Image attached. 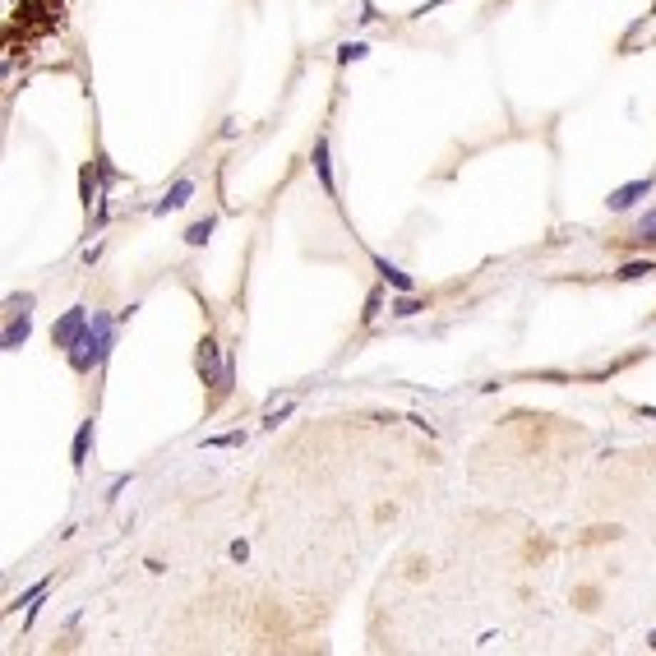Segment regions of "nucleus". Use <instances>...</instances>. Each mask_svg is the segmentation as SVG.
Segmentation results:
<instances>
[{
	"label": "nucleus",
	"mask_w": 656,
	"mask_h": 656,
	"mask_svg": "<svg viewBox=\"0 0 656 656\" xmlns=\"http://www.w3.org/2000/svg\"><path fill=\"white\" fill-rule=\"evenodd\" d=\"M111 333H116V324L106 315H93V324H88V333L79 338V347L70 351V365L79 370V375H88L93 365H102L106 360V347H111Z\"/></svg>",
	"instance_id": "1"
},
{
	"label": "nucleus",
	"mask_w": 656,
	"mask_h": 656,
	"mask_svg": "<svg viewBox=\"0 0 656 656\" xmlns=\"http://www.w3.org/2000/svg\"><path fill=\"white\" fill-rule=\"evenodd\" d=\"M88 333V310L84 306H74V310H65L61 319H56V328H51V342L61 351H74L79 347V338Z\"/></svg>",
	"instance_id": "2"
},
{
	"label": "nucleus",
	"mask_w": 656,
	"mask_h": 656,
	"mask_svg": "<svg viewBox=\"0 0 656 656\" xmlns=\"http://www.w3.org/2000/svg\"><path fill=\"white\" fill-rule=\"evenodd\" d=\"M199 375H203V384H213L218 393L227 388V379H231V370L218 360V342H213V338L199 342Z\"/></svg>",
	"instance_id": "3"
},
{
	"label": "nucleus",
	"mask_w": 656,
	"mask_h": 656,
	"mask_svg": "<svg viewBox=\"0 0 656 656\" xmlns=\"http://www.w3.org/2000/svg\"><path fill=\"white\" fill-rule=\"evenodd\" d=\"M647 194H652V176H642V181H629V185H620V190H610V199H605V203H610L615 213H629L633 203L647 199Z\"/></svg>",
	"instance_id": "4"
},
{
	"label": "nucleus",
	"mask_w": 656,
	"mask_h": 656,
	"mask_svg": "<svg viewBox=\"0 0 656 656\" xmlns=\"http://www.w3.org/2000/svg\"><path fill=\"white\" fill-rule=\"evenodd\" d=\"M190 194H194V181H176L171 194H166V199H162L153 213H176V208H185V203H190Z\"/></svg>",
	"instance_id": "5"
},
{
	"label": "nucleus",
	"mask_w": 656,
	"mask_h": 656,
	"mask_svg": "<svg viewBox=\"0 0 656 656\" xmlns=\"http://www.w3.org/2000/svg\"><path fill=\"white\" fill-rule=\"evenodd\" d=\"M315 176L324 185V194H333V171H328V139H315Z\"/></svg>",
	"instance_id": "6"
},
{
	"label": "nucleus",
	"mask_w": 656,
	"mask_h": 656,
	"mask_svg": "<svg viewBox=\"0 0 656 656\" xmlns=\"http://www.w3.org/2000/svg\"><path fill=\"white\" fill-rule=\"evenodd\" d=\"M28 338V315H9L5 324V351H19V342Z\"/></svg>",
	"instance_id": "7"
},
{
	"label": "nucleus",
	"mask_w": 656,
	"mask_h": 656,
	"mask_svg": "<svg viewBox=\"0 0 656 656\" xmlns=\"http://www.w3.org/2000/svg\"><path fill=\"white\" fill-rule=\"evenodd\" d=\"M652 273H656L652 259H629V263L620 268V282H638V278H652Z\"/></svg>",
	"instance_id": "8"
},
{
	"label": "nucleus",
	"mask_w": 656,
	"mask_h": 656,
	"mask_svg": "<svg viewBox=\"0 0 656 656\" xmlns=\"http://www.w3.org/2000/svg\"><path fill=\"white\" fill-rule=\"evenodd\" d=\"M375 268L384 273V282H393L398 291H411V278H407L403 268H393V263H388V259H379V254H375Z\"/></svg>",
	"instance_id": "9"
},
{
	"label": "nucleus",
	"mask_w": 656,
	"mask_h": 656,
	"mask_svg": "<svg viewBox=\"0 0 656 656\" xmlns=\"http://www.w3.org/2000/svg\"><path fill=\"white\" fill-rule=\"evenodd\" d=\"M88 439H93V420H84L79 435H74V467H84V463H88Z\"/></svg>",
	"instance_id": "10"
},
{
	"label": "nucleus",
	"mask_w": 656,
	"mask_h": 656,
	"mask_svg": "<svg viewBox=\"0 0 656 656\" xmlns=\"http://www.w3.org/2000/svg\"><path fill=\"white\" fill-rule=\"evenodd\" d=\"M213 227H218V218H203V222H194V227L185 231V246H203V241L213 236Z\"/></svg>",
	"instance_id": "11"
},
{
	"label": "nucleus",
	"mask_w": 656,
	"mask_h": 656,
	"mask_svg": "<svg viewBox=\"0 0 656 656\" xmlns=\"http://www.w3.org/2000/svg\"><path fill=\"white\" fill-rule=\"evenodd\" d=\"M365 51H370L365 42H347V46L338 51V61H342V65H351V61H365Z\"/></svg>",
	"instance_id": "12"
},
{
	"label": "nucleus",
	"mask_w": 656,
	"mask_h": 656,
	"mask_svg": "<svg viewBox=\"0 0 656 656\" xmlns=\"http://www.w3.org/2000/svg\"><path fill=\"white\" fill-rule=\"evenodd\" d=\"M638 241H656V208L638 222Z\"/></svg>",
	"instance_id": "13"
},
{
	"label": "nucleus",
	"mask_w": 656,
	"mask_h": 656,
	"mask_svg": "<svg viewBox=\"0 0 656 656\" xmlns=\"http://www.w3.org/2000/svg\"><path fill=\"white\" fill-rule=\"evenodd\" d=\"M28 310H33V296H28V291L24 296H9V315H28Z\"/></svg>",
	"instance_id": "14"
},
{
	"label": "nucleus",
	"mask_w": 656,
	"mask_h": 656,
	"mask_svg": "<svg viewBox=\"0 0 656 656\" xmlns=\"http://www.w3.org/2000/svg\"><path fill=\"white\" fill-rule=\"evenodd\" d=\"M236 444H246V435H218V439H208V448H236Z\"/></svg>",
	"instance_id": "15"
},
{
	"label": "nucleus",
	"mask_w": 656,
	"mask_h": 656,
	"mask_svg": "<svg viewBox=\"0 0 656 656\" xmlns=\"http://www.w3.org/2000/svg\"><path fill=\"white\" fill-rule=\"evenodd\" d=\"M231 560L246 564V560H250V545H246V541H231Z\"/></svg>",
	"instance_id": "16"
},
{
	"label": "nucleus",
	"mask_w": 656,
	"mask_h": 656,
	"mask_svg": "<svg viewBox=\"0 0 656 656\" xmlns=\"http://www.w3.org/2000/svg\"><path fill=\"white\" fill-rule=\"evenodd\" d=\"M393 310H398V315H416V310H420V306H416V301H411V296H403V301H398V306H393Z\"/></svg>",
	"instance_id": "17"
},
{
	"label": "nucleus",
	"mask_w": 656,
	"mask_h": 656,
	"mask_svg": "<svg viewBox=\"0 0 656 656\" xmlns=\"http://www.w3.org/2000/svg\"><path fill=\"white\" fill-rule=\"evenodd\" d=\"M647 642H652V647H656V633H652V638H647Z\"/></svg>",
	"instance_id": "18"
}]
</instances>
